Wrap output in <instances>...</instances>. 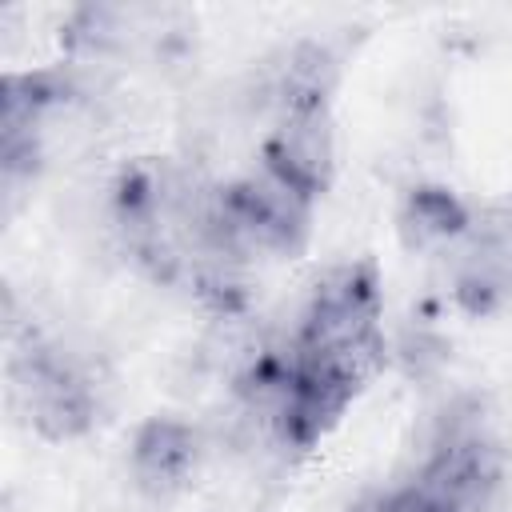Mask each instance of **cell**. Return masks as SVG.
<instances>
[{
  "instance_id": "cell-3",
  "label": "cell",
  "mask_w": 512,
  "mask_h": 512,
  "mask_svg": "<svg viewBox=\"0 0 512 512\" xmlns=\"http://www.w3.org/2000/svg\"><path fill=\"white\" fill-rule=\"evenodd\" d=\"M468 224L472 220H468L464 204L444 188H416L404 204V216H400V232L412 248L456 244V240H464Z\"/></svg>"
},
{
  "instance_id": "cell-2",
  "label": "cell",
  "mask_w": 512,
  "mask_h": 512,
  "mask_svg": "<svg viewBox=\"0 0 512 512\" xmlns=\"http://www.w3.org/2000/svg\"><path fill=\"white\" fill-rule=\"evenodd\" d=\"M196 452H200V440L188 424H176V420H152L140 428L136 444H132V472H136V484L144 492H172L188 480V472L196 468Z\"/></svg>"
},
{
  "instance_id": "cell-1",
  "label": "cell",
  "mask_w": 512,
  "mask_h": 512,
  "mask_svg": "<svg viewBox=\"0 0 512 512\" xmlns=\"http://www.w3.org/2000/svg\"><path fill=\"white\" fill-rule=\"evenodd\" d=\"M332 124L324 108H300L276 116V128L264 144V172L292 184L308 200L328 184L332 176Z\"/></svg>"
}]
</instances>
